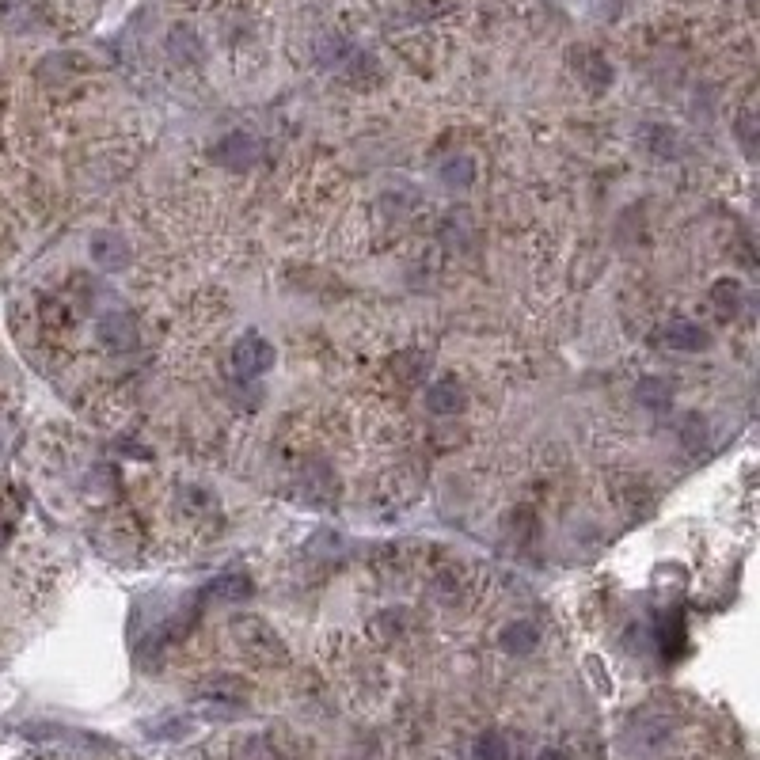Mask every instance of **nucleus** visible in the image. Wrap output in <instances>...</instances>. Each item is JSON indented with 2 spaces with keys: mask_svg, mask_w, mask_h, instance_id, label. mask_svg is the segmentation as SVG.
I'll return each instance as SVG.
<instances>
[{
  "mask_svg": "<svg viewBox=\"0 0 760 760\" xmlns=\"http://www.w3.org/2000/svg\"><path fill=\"white\" fill-rule=\"evenodd\" d=\"M232 635H236V646L244 650L251 662L259 665H274L285 658L282 643H278V635L263 624V620H255V616H244V620H236L232 624Z\"/></svg>",
  "mask_w": 760,
  "mask_h": 760,
  "instance_id": "f257e3e1",
  "label": "nucleus"
},
{
  "mask_svg": "<svg viewBox=\"0 0 760 760\" xmlns=\"http://www.w3.org/2000/svg\"><path fill=\"white\" fill-rule=\"evenodd\" d=\"M232 365H236V377H263L266 369L274 365V350H270L259 335H247V339L236 346Z\"/></svg>",
  "mask_w": 760,
  "mask_h": 760,
  "instance_id": "f03ea898",
  "label": "nucleus"
},
{
  "mask_svg": "<svg viewBox=\"0 0 760 760\" xmlns=\"http://www.w3.org/2000/svg\"><path fill=\"white\" fill-rule=\"evenodd\" d=\"M99 342L114 350V354H130L133 346H137V327H133L130 316H122V312H111V316H103L99 323Z\"/></svg>",
  "mask_w": 760,
  "mask_h": 760,
  "instance_id": "7ed1b4c3",
  "label": "nucleus"
},
{
  "mask_svg": "<svg viewBox=\"0 0 760 760\" xmlns=\"http://www.w3.org/2000/svg\"><path fill=\"white\" fill-rule=\"evenodd\" d=\"M658 342L669 346V350H677V354H692V350H703V346H707V331H703L700 323L673 320V323H665L662 327Z\"/></svg>",
  "mask_w": 760,
  "mask_h": 760,
  "instance_id": "20e7f679",
  "label": "nucleus"
},
{
  "mask_svg": "<svg viewBox=\"0 0 760 760\" xmlns=\"http://www.w3.org/2000/svg\"><path fill=\"white\" fill-rule=\"evenodd\" d=\"M88 255H92V263H99L103 270H118V266H126V259H130V244H126L118 232H99V236H92V244H88Z\"/></svg>",
  "mask_w": 760,
  "mask_h": 760,
  "instance_id": "39448f33",
  "label": "nucleus"
},
{
  "mask_svg": "<svg viewBox=\"0 0 760 760\" xmlns=\"http://www.w3.org/2000/svg\"><path fill=\"white\" fill-rule=\"evenodd\" d=\"M426 407H430L434 415H441V418L456 415V411L464 407V392H460V384H456V380H437V384H430V388H426Z\"/></svg>",
  "mask_w": 760,
  "mask_h": 760,
  "instance_id": "423d86ee",
  "label": "nucleus"
},
{
  "mask_svg": "<svg viewBox=\"0 0 760 760\" xmlns=\"http://www.w3.org/2000/svg\"><path fill=\"white\" fill-rule=\"evenodd\" d=\"M536 643H540V631L532 624H510L502 631V646L510 654H529V650H536Z\"/></svg>",
  "mask_w": 760,
  "mask_h": 760,
  "instance_id": "0eeeda50",
  "label": "nucleus"
},
{
  "mask_svg": "<svg viewBox=\"0 0 760 760\" xmlns=\"http://www.w3.org/2000/svg\"><path fill=\"white\" fill-rule=\"evenodd\" d=\"M213 597H221V601H244L247 593H251V578L244 574H225V578H217L213 586H209Z\"/></svg>",
  "mask_w": 760,
  "mask_h": 760,
  "instance_id": "6e6552de",
  "label": "nucleus"
},
{
  "mask_svg": "<svg viewBox=\"0 0 760 760\" xmlns=\"http://www.w3.org/2000/svg\"><path fill=\"white\" fill-rule=\"evenodd\" d=\"M475 757L479 760H510V745L502 734H483L475 741Z\"/></svg>",
  "mask_w": 760,
  "mask_h": 760,
  "instance_id": "1a4fd4ad",
  "label": "nucleus"
},
{
  "mask_svg": "<svg viewBox=\"0 0 760 760\" xmlns=\"http://www.w3.org/2000/svg\"><path fill=\"white\" fill-rule=\"evenodd\" d=\"M639 399H643V403H658V407H662V403H669V392L662 388V380H643Z\"/></svg>",
  "mask_w": 760,
  "mask_h": 760,
  "instance_id": "9d476101",
  "label": "nucleus"
},
{
  "mask_svg": "<svg viewBox=\"0 0 760 760\" xmlns=\"http://www.w3.org/2000/svg\"><path fill=\"white\" fill-rule=\"evenodd\" d=\"M536 760H567V753H559V749H544Z\"/></svg>",
  "mask_w": 760,
  "mask_h": 760,
  "instance_id": "9b49d317",
  "label": "nucleus"
}]
</instances>
